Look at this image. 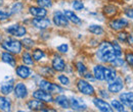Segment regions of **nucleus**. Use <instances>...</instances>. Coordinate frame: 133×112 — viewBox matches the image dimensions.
<instances>
[{
    "mask_svg": "<svg viewBox=\"0 0 133 112\" xmlns=\"http://www.w3.org/2000/svg\"><path fill=\"white\" fill-rule=\"evenodd\" d=\"M18 61L21 63L26 64L28 66H31V67H34L36 65V62L33 59V56H32V53L31 51L29 50H23V52L18 55Z\"/></svg>",
    "mask_w": 133,
    "mask_h": 112,
    "instance_id": "obj_26",
    "label": "nucleus"
},
{
    "mask_svg": "<svg viewBox=\"0 0 133 112\" xmlns=\"http://www.w3.org/2000/svg\"><path fill=\"white\" fill-rule=\"evenodd\" d=\"M0 61L3 63L9 65L10 67L15 68L17 66V64L18 63V56L8 52V51H4L2 50L1 52V56H0Z\"/></svg>",
    "mask_w": 133,
    "mask_h": 112,
    "instance_id": "obj_20",
    "label": "nucleus"
},
{
    "mask_svg": "<svg viewBox=\"0 0 133 112\" xmlns=\"http://www.w3.org/2000/svg\"><path fill=\"white\" fill-rule=\"evenodd\" d=\"M21 42H22L23 48L25 49V50H29V51H31L33 48H35L37 46V44H38L35 39H33L32 37H27V36L22 38Z\"/></svg>",
    "mask_w": 133,
    "mask_h": 112,
    "instance_id": "obj_34",
    "label": "nucleus"
},
{
    "mask_svg": "<svg viewBox=\"0 0 133 112\" xmlns=\"http://www.w3.org/2000/svg\"><path fill=\"white\" fill-rule=\"evenodd\" d=\"M66 64L68 63H66V59L62 56V54L57 53L56 51L51 54L50 65H51V67H52L56 72H65Z\"/></svg>",
    "mask_w": 133,
    "mask_h": 112,
    "instance_id": "obj_9",
    "label": "nucleus"
},
{
    "mask_svg": "<svg viewBox=\"0 0 133 112\" xmlns=\"http://www.w3.org/2000/svg\"><path fill=\"white\" fill-rule=\"evenodd\" d=\"M94 57L97 62L102 64H109L113 59H115L116 55L114 53V49L111 40L104 39L100 41L96 46V50L94 52Z\"/></svg>",
    "mask_w": 133,
    "mask_h": 112,
    "instance_id": "obj_1",
    "label": "nucleus"
},
{
    "mask_svg": "<svg viewBox=\"0 0 133 112\" xmlns=\"http://www.w3.org/2000/svg\"><path fill=\"white\" fill-rule=\"evenodd\" d=\"M101 12H102L103 17H108L110 19V18L116 17L119 14V12H120V9H119V7L117 6L116 4L108 3V4H104L102 6Z\"/></svg>",
    "mask_w": 133,
    "mask_h": 112,
    "instance_id": "obj_22",
    "label": "nucleus"
},
{
    "mask_svg": "<svg viewBox=\"0 0 133 112\" xmlns=\"http://www.w3.org/2000/svg\"><path fill=\"white\" fill-rule=\"evenodd\" d=\"M1 52H2V50H1V48H0V56H1Z\"/></svg>",
    "mask_w": 133,
    "mask_h": 112,
    "instance_id": "obj_52",
    "label": "nucleus"
},
{
    "mask_svg": "<svg viewBox=\"0 0 133 112\" xmlns=\"http://www.w3.org/2000/svg\"><path fill=\"white\" fill-rule=\"evenodd\" d=\"M55 50H56L57 53L64 55V54H66L70 51V46H69L68 43H62V44H59L55 47Z\"/></svg>",
    "mask_w": 133,
    "mask_h": 112,
    "instance_id": "obj_42",
    "label": "nucleus"
},
{
    "mask_svg": "<svg viewBox=\"0 0 133 112\" xmlns=\"http://www.w3.org/2000/svg\"><path fill=\"white\" fill-rule=\"evenodd\" d=\"M27 12L31 17H44V16H48V10L40 7L37 4H30L27 5Z\"/></svg>",
    "mask_w": 133,
    "mask_h": 112,
    "instance_id": "obj_19",
    "label": "nucleus"
},
{
    "mask_svg": "<svg viewBox=\"0 0 133 112\" xmlns=\"http://www.w3.org/2000/svg\"><path fill=\"white\" fill-rule=\"evenodd\" d=\"M123 12H124V14H125V16L127 18L133 19V7L129 6V5L128 6H125L123 8Z\"/></svg>",
    "mask_w": 133,
    "mask_h": 112,
    "instance_id": "obj_45",
    "label": "nucleus"
},
{
    "mask_svg": "<svg viewBox=\"0 0 133 112\" xmlns=\"http://www.w3.org/2000/svg\"><path fill=\"white\" fill-rule=\"evenodd\" d=\"M70 100V109L73 111H86L88 110V105L81 97L71 96L69 97Z\"/></svg>",
    "mask_w": 133,
    "mask_h": 112,
    "instance_id": "obj_16",
    "label": "nucleus"
},
{
    "mask_svg": "<svg viewBox=\"0 0 133 112\" xmlns=\"http://www.w3.org/2000/svg\"><path fill=\"white\" fill-rule=\"evenodd\" d=\"M124 59L126 61V64L130 67H133V52L131 50H127L124 53Z\"/></svg>",
    "mask_w": 133,
    "mask_h": 112,
    "instance_id": "obj_43",
    "label": "nucleus"
},
{
    "mask_svg": "<svg viewBox=\"0 0 133 112\" xmlns=\"http://www.w3.org/2000/svg\"><path fill=\"white\" fill-rule=\"evenodd\" d=\"M127 38H128V33L126 32L125 30L117 32L116 40L120 44H126L127 43Z\"/></svg>",
    "mask_w": 133,
    "mask_h": 112,
    "instance_id": "obj_40",
    "label": "nucleus"
},
{
    "mask_svg": "<svg viewBox=\"0 0 133 112\" xmlns=\"http://www.w3.org/2000/svg\"><path fill=\"white\" fill-rule=\"evenodd\" d=\"M111 106L113 108L114 111H118V112H124L125 111V105L118 99H113L111 101Z\"/></svg>",
    "mask_w": 133,
    "mask_h": 112,
    "instance_id": "obj_36",
    "label": "nucleus"
},
{
    "mask_svg": "<svg viewBox=\"0 0 133 112\" xmlns=\"http://www.w3.org/2000/svg\"><path fill=\"white\" fill-rule=\"evenodd\" d=\"M31 97L35 98L37 100H40L46 104H53V100H54V96L53 94H51L49 92L43 90V89H40L37 87V89H35L33 92L31 93Z\"/></svg>",
    "mask_w": 133,
    "mask_h": 112,
    "instance_id": "obj_12",
    "label": "nucleus"
},
{
    "mask_svg": "<svg viewBox=\"0 0 133 112\" xmlns=\"http://www.w3.org/2000/svg\"><path fill=\"white\" fill-rule=\"evenodd\" d=\"M63 11H64V14L68 18V20L70 21V24H73L74 26H82L83 20H82V18H80V16L76 13L75 10L66 8V9H64Z\"/></svg>",
    "mask_w": 133,
    "mask_h": 112,
    "instance_id": "obj_24",
    "label": "nucleus"
},
{
    "mask_svg": "<svg viewBox=\"0 0 133 112\" xmlns=\"http://www.w3.org/2000/svg\"><path fill=\"white\" fill-rule=\"evenodd\" d=\"M12 108H14L12 99L9 96L0 94V111L10 112L12 111Z\"/></svg>",
    "mask_w": 133,
    "mask_h": 112,
    "instance_id": "obj_27",
    "label": "nucleus"
},
{
    "mask_svg": "<svg viewBox=\"0 0 133 112\" xmlns=\"http://www.w3.org/2000/svg\"><path fill=\"white\" fill-rule=\"evenodd\" d=\"M2 32L6 36H11V37H15L17 39H22L28 35V27L25 26L24 24H22L21 21L14 23V24H10V25L6 26L5 28H3Z\"/></svg>",
    "mask_w": 133,
    "mask_h": 112,
    "instance_id": "obj_3",
    "label": "nucleus"
},
{
    "mask_svg": "<svg viewBox=\"0 0 133 112\" xmlns=\"http://www.w3.org/2000/svg\"><path fill=\"white\" fill-rule=\"evenodd\" d=\"M130 110H131V111L133 112V105H132V106H131V107H130Z\"/></svg>",
    "mask_w": 133,
    "mask_h": 112,
    "instance_id": "obj_50",
    "label": "nucleus"
},
{
    "mask_svg": "<svg viewBox=\"0 0 133 112\" xmlns=\"http://www.w3.org/2000/svg\"><path fill=\"white\" fill-rule=\"evenodd\" d=\"M74 69H75V71L78 73V76L80 77V78H83L84 74L87 72V71H89V69H88V66L86 65V63L84 62L83 60H76L74 63Z\"/></svg>",
    "mask_w": 133,
    "mask_h": 112,
    "instance_id": "obj_31",
    "label": "nucleus"
},
{
    "mask_svg": "<svg viewBox=\"0 0 133 112\" xmlns=\"http://www.w3.org/2000/svg\"><path fill=\"white\" fill-rule=\"evenodd\" d=\"M92 104L94 105V107L100 112H113V108L111 106V104L109 102H107L104 99L100 98V97L93 96L92 98Z\"/></svg>",
    "mask_w": 133,
    "mask_h": 112,
    "instance_id": "obj_21",
    "label": "nucleus"
},
{
    "mask_svg": "<svg viewBox=\"0 0 133 112\" xmlns=\"http://www.w3.org/2000/svg\"><path fill=\"white\" fill-rule=\"evenodd\" d=\"M10 18H11V16H10V14H9V12H8V10H7L6 7L0 8V24H3V23L8 21Z\"/></svg>",
    "mask_w": 133,
    "mask_h": 112,
    "instance_id": "obj_41",
    "label": "nucleus"
},
{
    "mask_svg": "<svg viewBox=\"0 0 133 112\" xmlns=\"http://www.w3.org/2000/svg\"><path fill=\"white\" fill-rule=\"evenodd\" d=\"M92 74L96 81H104V64L97 62L92 66Z\"/></svg>",
    "mask_w": 133,
    "mask_h": 112,
    "instance_id": "obj_28",
    "label": "nucleus"
},
{
    "mask_svg": "<svg viewBox=\"0 0 133 112\" xmlns=\"http://www.w3.org/2000/svg\"><path fill=\"white\" fill-rule=\"evenodd\" d=\"M118 70L111 64L104 65V81L108 84L112 80H114L118 77Z\"/></svg>",
    "mask_w": 133,
    "mask_h": 112,
    "instance_id": "obj_29",
    "label": "nucleus"
},
{
    "mask_svg": "<svg viewBox=\"0 0 133 112\" xmlns=\"http://www.w3.org/2000/svg\"><path fill=\"white\" fill-rule=\"evenodd\" d=\"M16 77H6L4 80L0 84V94L5 95V96H10L12 95L15 84H16Z\"/></svg>",
    "mask_w": 133,
    "mask_h": 112,
    "instance_id": "obj_13",
    "label": "nucleus"
},
{
    "mask_svg": "<svg viewBox=\"0 0 133 112\" xmlns=\"http://www.w3.org/2000/svg\"><path fill=\"white\" fill-rule=\"evenodd\" d=\"M31 53H32V56H33V59L35 60L36 63H42L44 59L47 58V52L46 50L41 47H38L36 46L35 48H33L31 50Z\"/></svg>",
    "mask_w": 133,
    "mask_h": 112,
    "instance_id": "obj_25",
    "label": "nucleus"
},
{
    "mask_svg": "<svg viewBox=\"0 0 133 112\" xmlns=\"http://www.w3.org/2000/svg\"><path fill=\"white\" fill-rule=\"evenodd\" d=\"M55 80L56 81L63 86L64 88H70L72 86V80H71V78L69 77V74L66 73H64V72H58V74L55 76Z\"/></svg>",
    "mask_w": 133,
    "mask_h": 112,
    "instance_id": "obj_32",
    "label": "nucleus"
},
{
    "mask_svg": "<svg viewBox=\"0 0 133 112\" xmlns=\"http://www.w3.org/2000/svg\"><path fill=\"white\" fill-rule=\"evenodd\" d=\"M124 1H125V2H127V3H130L132 0H124Z\"/></svg>",
    "mask_w": 133,
    "mask_h": 112,
    "instance_id": "obj_49",
    "label": "nucleus"
},
{
    "mask_svg": "<svg viewBox=\"0 0 133 112\" xmlns=\"http://www.w3.org/2000/svg\"><path fill=\"white\" fill-rule=\"evenodd\" d=\"M53 103L58 108H62L63 110L70 109V100H69V97L66 96V95H65L64 93L56 94V96H54Z\"/></svg>",
    "mask_w": 133,
    "mask_h": 112,
    "instance_id": "obj_23",
    "label": "nucleus"
},
{
    "mask_svg": "<svg viewBox=\"0 0 133 112\" xmlns=\"http://www.w3.org/2000/svg\"><path fill=\"white\" fill-rule=\"evenodd\" d=\"M34 71H35L34 68H32L31 66H28L26 64L19 62L15 67V77L19 80H28L32 78Z\"/></svg>",
    "mask_w": 133,
    "mask_h": 112,
    "instance_id": "obj_7",
    "label": "nucleus"
},
{
    "mask_svg": "<svg viewBox=\"0 0 133 112\" xmlns=\"http://www.w3.org/2000/svg\"><path fill=\"white\" fill-rule=\"evenodd\" d=\"M6 8H7L9 14L12 18L14 16H17L22 14L25 11V9L27 8V4L23 1H12L8 5H6Z\"/></svg>",
    "mask_w": 133,
    "mask_h": 112,
    "instance_id": "obj_15",
    "label": "nucleus"
},
{
    "mask_svg": "<svg viewBox=\"0 0 133 112\" xmlns=\"http://www.w3.org/2000/svg\"><path fill=\"white\" fill-rule=\"evenodd\" d=\"M127 44H128L129 46H132V47H133V31H131L130 33H128Z\"/></svg>",
    "mask_w": 133,
    "mask_h": 112,
    "instance_id": "obj_47",
    "label": "nucleus"
},
{
    "mask_svg": "<svg viewBox=\"0 0 133 112\" xmlns=\"http://www.w3.org/2000/svg\"><path fill=\"white\" fill-rule=\"evenodd\" d=\"M12 1H23V0H12Z\"/></svg>",
    "mask_w": 133,
    "mask_h": 112,
    "instance_id": "obj_51",
    "label": "nucleus"
},
{
    "mask_svg": "<svg viewBox=\"0 0 133 112\" xmlns=\"http://www.w3.org/2000/svg\"><path fill=\"white\" fill-rule=\"evenodd\" d=\"M124 88H125V83L124 79L121 76H118L114 80L108 83L107 86V89L111 94H119L120 92L123 91Z\"/></svg>",
    "mask_w": 133,
    "mask_h": 112,
    "instance_id": "obj_17",
    "label": "nucleus"
},
{
    "mask_svg": "<svg viewBox=\"0 0 133 112\" xmlns=\"http://www.w3.org/2000/svg\"><path fill=\"white\" fill-rule=\"evenodd\" d=\"M12 95L14 98L17 101H26L30 97V90L28 85L25 83V80L16 81Z\"/></svg>",
    "mask_w": 133,
    "mask_h": 112,
    "instance_id": "obj_6",
    "label": "nucleus"
},
{
    "mask_svg": "<svg viewBox=\"0 0 133 112\" xmlns=\"http://www.w3.org/2000/svg\"><path fill=\"white\" fill-rule=\"evenodd\" d=\"M37 72L42 77V78H45V79H50V80H53L55 79V76H56V71L51 67V65L47 63H41L38 68H37Z\"/></svg>",
    "mask_w": 133,
    "mask_h": 112,
    "instance_id": "obj_18",
    "label": "nucleus"
},
{
    "mask_svg": "<svg viewBox=\"0 0 133 112\" xmlns=\"http://www.w3.org/2000/svg\"><path fill=\"white\" fill-rule=\"evenodd\" d=\"M51 21H52V25L58 29L70 28V21L68 20L66 16L64 14L63 10H59V9L53 10L52 16H51Z\"/></svg>",
    "mask_w": 133,
    "mask_h": 112,
    "instance_id": "obj_8",
    "label": "nucleus"
},
{
    "mask_svg": "<svg viewBox=\"0 0 133 112\" xmlns=\"http://www.w3.org/2000/svg\"><path fill=\"white\" fill-rule=\"evenodd\" d=\"M129 19L125 17H113L110 18L108 21V28L114 32H119L122 30H125L129 27Z\"/></svg>",
    "mask_w": 133,
    "mask_h": 112,
    "instance_id": "obj_11",
    "label": "nucleus"
},
{
    "mask_svg": "<svg viewBox=\"0 0 133 112\" xmlns=\"http://www.w3.org/2000/svg\"><path fill=\"white\" fill-rule=\"evenodd\" d=\"M112 45H113V49H114V53L116 55V57H121L123 55V48L121 46V44L117 41L116 39L112 40Z\"/></svg>",
    "mask_w": 133,
    "mask_h": 112,
    "instance_id": "obj_38",
    "label": "nucleus"
},
{
    "mask_svg": "<svg viewBox=\"0 0 133 112\" xmlns=\"http://www.w3.org/2000/svg\"><path fill=\"white\" fill-rule=\"evenodd\" d=\"M0 48L1 50L8 51L17 56H18L24 50L21 39H17V38L11 37V36H6V35L0 41Z\"/></svg>",
    "mask_w": 133,
    "mask_h": 112,
    "instance_id": "obj_2",
    "label": "nucleus"
},
{
    "mask_svg": "<svg viewBox=\"0 0 133 112\" xmlns=\"http://www.w3.org/2000/svg\"><path fill=\"white\" fill-rule=\"evenodd\" d=\"M37 87L40 88V89H43L47 92H49L53 95H56V94H61V93H64L66 88H64L63 86H61L59 84H56L55 81H53L50 79H45V78H40V80H38L37 83Z\"/></svg>",
    "mask_w": 133,
    "mask_h": 112,
    "instance_id": "obj_4",
    "label": "nucleus"
},
{
    "mask_svg": "<svg viewBox=\"0 0 133 112\" xmlns=\"http://www.w3.org/2000/svg\"><path fill=\"white\" fill-rule=\"evenodd\" d=\"M71 6L72 9L75 10L76 12L83 11L85 9V3L83 0H71Z\"/></svg>",
    "mask_w": 133,
    "mask_h": 112,
    "instance_id": "obj_35",
    "label": "nucleus"
},
{
    "mask_svg": "<svg viewBox=\"0 0 133 112\" xmlns=\"http://www.w3.org/2000/svg\"><path fill=\"white\" fill-rule=\"evenodd\" d=\"M84 79L86 80H88V81H90V83H94V81H96L95 79H94V77H93V74H92V72L91 71H87L85 74H84L83 77Z\"/></svg>",
    "mask_w": 133,
    "mask_h": 112,
    "instance_id": "obj_46",
    "label": "nucleus"
},
{
    "mask_svg": "<svg viewBox=\"0 0 133 112\" xmlns=\"http://www.w3.org/2000/svg\"><path fill=\"white\" fill-rule=\"evenodd\" d=\"M6 1L5 0H0V8H2V7H6Z\"/></svg>",
    "mask_w": 133,
    "mask_h": 112,
    "instance_id": "obj_48",
    "label": "nucleus"
},
{
    "mask_svg": "<svg viewBox=\"0 0 133 112\" xmlns=\"http://www.w3.org/2000/svg\"><path fill=\"white\" fill-rule=\"evenodd\" d=\"M96 94H98V97L102 98V99H110L111 97V93L108 91L107 88H99L98 90H96Z\"/></svg>",
    "mask_w": 133,
    "mask_h": 112,
    "instance_id": "obj_44",
    "label": "nucleus"
},
{
    "mask_svg": "<svg viewBox=\"0 0 133 112\" xmlns=\"http://www.w3.org/2000/svg\"><path fill=\"white\" fill-rule=\"evenodd\" d=\"M30 26L38 31H45V30H49L52 27V21H51V18H49L48 16L31 17Z\"/></svg>",
    "mask_w": 133,
    "mask_h": 112,
    "instance_id": "obj_10",
    "label": "nucleus"
},
{
    "mask_svg": "<svg viewBox=\"0 0 133 112\" xmlns=\"http://www.w3.org/2000/svg\"><path fill=\"white\" fill-rule=\"evenodd\" d=\"M75 87L77 89V91L86 97H93L96 95V89L94 88V86L92 85V83L86 80L84 78H79L76 80Z\"/></svg>",
    "mask_w": 133,
    "mask_h": 112,
    "instance_id": "obj_5",
    "label": "nucleus"
},
{
    "mask_svg": "<svg viewBox=\"0 0 133 112\" xmlns=\"http://www.w3.org/2000/svg\"><path fill=\"white\" fill-rule=\"evenodd\" d=\"M109 64H111V65L114 66L115 68H122V67H124V66L127 65L125 59L122 58V56H121V57H115V59H113Z\"/></svg>",
    "mask_w": 133,
    "mask_h": 112,
    "instance_id": "obj_39",
    "label": "nucleus"
},
{
    "mask_svg": "<svg viewBox=\"0 0 133 112\" xmlns=\"http://www.w3.org/2000/svg\"><path fill=\"white\" fill-rule=\"evenodd\" d=\"M34 2H35V4L39 5L40 7L45 8L47 10L51 9L53 7V4H54L53 0H34Z\"/></svg>",
    "mask_w": 133,
    "mask_h": 112,
    "instance_id": "obj_37",
    "label": "nucleus"
},
{
    "mask_svg": "<svg viewBox=\"0 0 133 112\" xmlns=\"http://www.w3.org/2000/svg\"><path fill=\"white\" fill-rule=\"evenodd\" d=\"M87 31L95 37H101L105 34L104 28L101 25H98V24H90L87 27Z\"/></svg>",
    "mask_w": 133,
    "mask_h": 112,
    "instance_id": "obj_30",
    "label": "nucleus"
},
{
    "mask_svg": "<svg viewBox=\"0 0 133 112\" xmlns=\"http://www.w3.org/2000/svg\"><path fill=\"white\" fill-rule=\"evenodd\" d=\"M119 100L127 107H131L133 105V92H123L120 93Z\"/></svg>",
    "mask_w": 133,
    "mask_h": 112,
    "instance_id": "obj_33",
    "label": "nucleus"
},
{
    "mask_svg": "<svg viewBox=\"0 0 133 112\" xmlns=\"http://www.w3.org/2000/svg\"><path fill=\"white\" fill-rule=\"evenodd\" d=\"M25 105L28 108V110L35 112H44L45 109L48 107V104H46L40 100H37L35 98H31V99L28 98L25 102Z\"/></svg>",
    "mask_w": 133,
    "mask_h": 112,
    "instance_id": "obj_14",
    "label": "nucleus"
}]
</instances>
